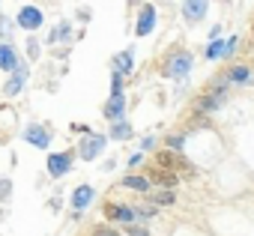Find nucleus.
<instances>
[{
    "instance_id": "1",
    "label": "nucleus",
    "mask_w": 254,
    "mask_h": 236,
    "mask_svg": "<svg viewBox=\"0 0 254 236\" xmlns=\"http://www.w3.org/2000/svg\"><path fill=\"white\" fill-rule=\"evenodd\" d=\"M227 87L224 84H212V90H206L203 96H197L194 99V105H191V111L197 114V117H203V114H212V111H218L224 102H227Z\"/></svg>"
},
{
    "instance_id": "2",
    "label": "nucleus",
    "mask_w": 254,
    "mask_h": 236,
    "mask_svg": "<svg viewBox=\"0 0 254 236\" xmlns=\"http://www.w3.org/2000/svg\"><path fill=\"white\" fill-rule=\"evenodd\" d=\"M191 54L189 51H183V48H177V51H171V57L165 60V66H162V75L165 78H186L189 72H191Z\"/></svg>"
},
{
    "instance_id": "3",
    "label": "nucleus",
    "mask_w": 254,
    "mask_h": 236,
    "mask_svg": "<svg viewBox=\"0 0 254 236\" xmlns=\"http://www.w3.org/2000/svg\"><path fill=\"white\" fill-rule=\"evenodd\" d=\"M215 84H224V87H242V84H254V69L248 63H236L230 66L224 75L215 78Z\"/></svg>"
},
{
    "instance_id": "4",
    "label": "nucleus",
    "mask_w": 254,
    "mask_h": 236,
    "mask_svg": "<svg viewBox=\"0 0 254 236\" xmlns=\"http://www.w3.org/2000/svg\"><path fill=\"white\" fill-rule=\"evenodd\" d=\"M156 165L165 168V171H174V174H183V171H186V174H194V171H191V162H189L186 156L174 153V150H159Z\"/></svg>"
},
{
    "instance_id": "5",
    "label": "nucleus",
    "mask_w": 254,
    "mask_h": 236,
    "mask_svg": "<svg viewBox=\"0 0 254 236\" xmlns=\"http://www.w3.org/2000/svg\"><path fill=\"white\" fill-rule=\"evenodd\" d=\"M102 212H105V218H108V224H135V206H126V203H105L102 206Z\"/></svg>"
},
{
    "instance_id": "6",
    "label": "nucleus",
    "mask_w": 254,
    "mask_h": 236,
    "mask_svg": "<svg viewBox=\"0 0 254 236\" xmlns=\"http://www.w3.org/2000/svg\"><path fill=\"white\" fill-rule=\"evenodd\" d=\"M42 21H45V15H42V9L39 6H21L18 9V18H15V24L18 27H24V30H39L42 27Z\"/></svg>"
},
{
    "instance_id": "7",
    "label": "nucleus",
    "mask_w": 254,
    "mask_h": 236,
    "mask_svg": "<svg viewBox=\"0 0 254 236\" xmlns=\"http://www.w3.org/2000/svg\"><path fill=\"white\" fill-rule=\"evenodd\" d=\"M147 179L153 182V185H159V188H168V191H174L177 185H180V174H174V171H165V168H150L147 171Z\"/></svg>"
},
{
    "instance_id": "8",
    "label": "nucleus",
    "mask_w": 254,
    "mask_h": 236,
    "mask_svg": "<svg viewBox=\"0 0 254 236\" xmlns=\"http://www.w3.org/2000/svg\"><path fill=\"white\" fill-rule=\"evenodd\" d=\"M206 9H209V0H183V18L189 24H197L206 18Z\"/></svg>"
},
{
    "instance_id": "9",
    "label": "nucleus",
    "mask_w": 254,
    "mask_h": 236,
    "mask_svg": "<svg viewBox=\"0 0 254 236\" xmlns=\"http://www.w3.org/2000/svg\"><path fill=\"white\" fill-rule=\"evenodd\" d=\"M123 111H126V93H111V99L105 102V120H108V123L126 120Z\"/></svg>"
},
{
    "instance_id": "10",
    "label": "nucleus",
    "mask_w": 254,
    "mask_h": 236,
    "mask_svg": "<svg viewBox=\"0 0 254 236\" xmlns=\"http://www.w3.org/2000/svg\"><path fill=\"white\" fill-rule=\"evenodd\" d=\"M111 69L117 72V75H132L135 72V48H126V51H120V54H114V60H111Z\"/></svg>"
},
{
    "instance_id": "11",
    "label": "nucleus",
    "mask_w": 254,
    "mask_h": 236,
    "mask_svg": "<svg viewBox=\"0 0 254 236\" xmlns=\"http://www.w3.org/2000/svg\"><path fill=\"white\" fill-rule=\"evenodd\" d=\"M69 171H72V153H54V156H48V174L54 179L66 177Z\"/></svg>"
},
{
    "instance_id": "12",
    "label": "nucleus",
    "mask_w": 254,
    "mask_h": 236,
    "mask_svg": "<svg viewBox=\"0 0 254 236\" xmlns=\"http://www.w3.org/2000/svg\"><path fill=\"white\" fill-rule=\"evenodd\" d=\"M24 141H27L30 147H39V150H45V147L51 144V135H48V129H45V126H39V123H30V126L24 129Z\"/></svg>"
},
{
    "instance_id": "13",
    "label": "nucleus",
    "mask_w": 254,
    "mask_h": 236,
    "mask_svg": "<svg viewBox=\"0 0 254 236\" xmlns=\"http://www.w3.org/2000/svg\"><path fill=\"white\" fill-rule=\"evenodd\" d=\"M102 150H105V138H102V135H90V138H84V141L78 144V156H81L84 162L96 159Z\"/></svg>"
},
{
    "instance_id": "14",
    "label": "nucleus",
    "mask_w": 254,
    "mask_h": 236,
    "mask_svg": "<svg viewBox=\"0 0 254 236\" xmlns=\"http://www.w3.org/2000/svg\"><path fill=\"white\" fill-rule=\"evenodd\" d=\"M153 27H156V6L144 3L141 12H138V27H135V33H138V36H150Z\"/></svg>"
},
{
    "instance_id": "15",
    "label": "nucleus",
    "mask_w": 254,
    "mask_h": 236,
    "mask_svg": "<svg viewBox=\"0 0 254 236\" xmlns=\"http://www.w3.org/2000/svg\"><path fill=\"white\" fill-rule=\"evenodd\" d=\"M27 75H30V72H27V66L18 60V66H15V72H12V78H9V81H6V87H3V93H6V96H18V93H21V87H24V81H27Z\"/></svg>"
},
{
    "instance_id": "16",
    "label": "nucleus",
    "mask_w": 254,
    "mask_h": 236,
    "mask_svg": "<svg viewBox=\"0 0 254 236\" xmlns=\"http://www.w3.org/2000/svg\"><path fill=\"white\" fill-rule=\"evenodd\" d=\"M15 66H18V51H15V45L0 42V69L12 75V72H15Z\"/></svg>"
},
{
    "instance_id": "17",
    "label": "nucleus",
    "mask_w": 254,
    "mask_h": 236,
    "mask_svg": "<svg viewBox=\"0 0 254 236\" xmlns=\"http://www.w3.org/2000/svg\"><path fill=\"white\" fill-rule=\"evenodd\" d=\"M120 185L129 188V191H141V194H147V191L153 188V182H150L147 177H141V174H126V177L120 179Z\"/></svg>"
},
{
    "instance_id": "18",
    "label": "nucleus",
    "mask_w": 254,
    "mask_h": 236,
    "mask_svg": "<svg viewBox=\"0 0 254 236\" xmlns=\"http://www.w3.org/2000/svg\"><path fill=\"white\" fill-rule=\"evenodd\" d=\"M93 197H96V188H93V185H78L75 194H72V206H75L78 212H84V209L93 203Z\"/></svg>"
},
{
    "instance_id": "19",
    "label": "nucleus",
    "mask_w": 254,
    "mask_h": 236,
    "mask_svg": "<svg viewBox=\"0 0 254 236\" xmlns=\"http://www.w3.org/2000/svg\"><path fill=\"white\" fill-rule=\"evenodd\" d=\"M224 48H227V39H212V42L203 48V57H206V60H221V57H224Z\"/></svg>"
},
{
    "instance_id": "20",
    "label": "nucleus",
    "mask_w": 254,
    "mask_h": 236,
    "mask_svg": "<svg viewBox=\"0 0 254 236\" xmlns=\"http://www.w3.org/2000/svg\"><path fill=\"white\" fill-rule=\"evenodd\" d=\"M147 200H150L153 206H171V203L177 200V194H174V191H168V188H162V191H153Z\"/></svg>"
},
{
    "instance_id": "21",
    "label": "nucleus",
    "mask_w": 254,
    "mask_h": 236,
    "mask_svg": "<svg viewBox=\"0 0 254 236\" xmlns=\"http://www.w3.org/2000/svg\"><path fill=\"white\" fill-rule=\"evenodd\" d=\"M129 135H132V126L126 123V120L111 123V138H114V141H123V138H129Z\"/></svg>"
},
{
    "instance_id": "22",
    "label": "nucleus",
    "mask_w": 254,
    "mask_h": 236,
    "mask_svg": "<svg viewBox=\"0 0 254 236\" xmlns=\"http://www.w3.org/2000/svg\"><path fill=\"white\" fill-rule=\"evenodd\" d=\"M90 236H123L114 224H96L93 230H90Z\"/></svg>"
},
{
    "instance_id": "23",
    "label": "nucleus",
    "mask_w": 254,
    "mask_h": 236,
    "mask_svg": "<svg viewBox=\"0 0 254 236\" xmlns=\"http://www.w3.org/2000/svg\"><path fill=\"white\" fill-rule=\"evenodd\" d=\"M123 236H150V230H147L144 224H126Z\"/></svg>"
},
{
    "instance_id": "24",
    "label": "nucleus",
    "mask_w": 254,
    "mask_h": 236,
    "mask_svg": "<svg viewBox=\"0 0 254 236\" xmlns=\"http://www.w3.org/2000/svg\"><path fill=\"white\" fill-rule=\"evenodd\" d=\"M183 144H186V135H168V150L180 153V150H183Z\"/></svg>"
},
{
    "instance_id": "25",
    "label": "nucleus",
    "mask_w": 254,
    "mask_h": 236,
    "mask_svg": "<svg viewBox=\"0 0 254 236\" xmlns=\"http://www.w3.org/2000/svg\"><path fill=\"white\" fill-rule=\"evenodd\" d=\"M9 194H12V182L0 179V200H9Z\"/></svg>"
},
{
    "instance_id": "26",
    "label": "nucleus",
    "mask_w": 254,
    "mask_h": 236,
    "mask_svg": "<svg viewBox=\"0 0 254 236\" xmlns=\"http://www.w3.org/2000/svg\"><path fill=\"white\" fill-rule=\"evenodd\" d=\"M69 36H72V27H69V24H60V27L54 30V36H51V39H69Z\"/></svg>"
},
{
    "instance_id": "27",
    "label": "nucleus",
    "mask_w": 254,
    "mask_h": 236,
    "mask_svg": "<svg viewBox=\"0 0 254 236\" xmlns=\"http://www.w3.org/2000/svg\"><path fill=\"white\" fill-rule=\"evenodd\" d=\"M27 57H30V60H36V57H39V42H36L33 36L27 39Z\"/></svg>"
},
{
    "instance_id": "28",
    "label": "nucleus",
    "mask_w": 254,
    "mask_h": 236,
    "mask_svg": "<svg viewBox=\"0 0 254 236\" xmlns=\"http://www.w3.org/2000/svg\"><path fill=\"white\" fill-rule=\"evenodd\" d=\"M12 30V24H9V18H0V36H6Z\"/></svg>"
},
{
    "instance_id": "29",
    "label": "nucleus",
    "mask_w": 254,
    "mask_h": 236,
    "mask_svg": "<svg viewBox=\"0 0 254 236\" xmlns=\"http://www.w3.org/2000/svg\"><path fill=\"white\" fill-rule=\"evenodd\" d=\"M141 159H144V153H135V156L129 159V168H135V165H141Z\"/></svg>"
},
{
    "instance_id": "30",
    "label": "nucleus",
    "mask_w": 254,
    "mask_h": 236,
    "mask_svg": "<svg viewBox=\"0 0 254 236\" xmlns=\"http://www.w3.org/2000/svg\"><path fill=\"white\" fill-rule=\"evenodd\" d=\"M156 147V138H144V150H153Z\"/></svg>"
}]
</instances>
